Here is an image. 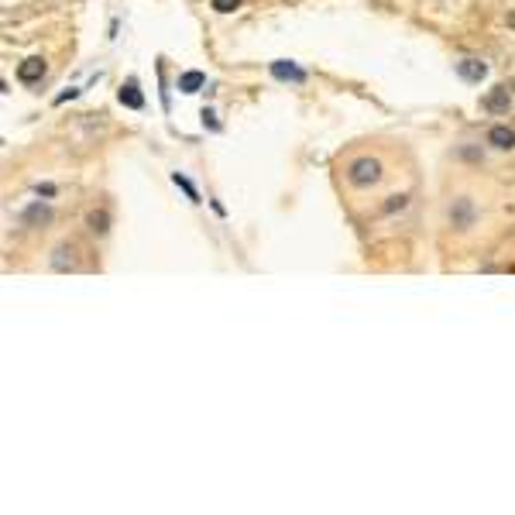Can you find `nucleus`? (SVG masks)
I'll list each match as a JSON object with an SVG mask.
<instances>
[{"instance_id": "1", "label": "nucleus", "mask_w": 515, "mask_h": 515, "mask_svg": "<svg viewBox=\"0 0 515 515\" xmlns=\"http://www.w3.org/2000/svg\"><path fill=\"white\" fill-rule=\"evenodd\" d=\"M347 179H351V186H375L381 179V162L378 158H354L347 165Z\"/></svg>"}, {"instance_id": "2", "label": "nucleus", "mask_w": 515, "mask_h": 515, "mask_svg": "<svg viewBox=\"0 0 515 515\" xmlns=\"http://www.w3.org/2000/svg\"><path fill=\"white\" fill-rule=\"evenodd\" d=\"M45 59H38V55H32V59H25L21 66H18V79L25 83V86H35V83H42L45 79Z\"/></svg>"}, {"instance_id": "3", "label": "nucleus", "mask_w": 515, "mask_h": 515, "mask_svg": "<svg viewBox=\"0 0 515 515\" xmlns=\"http://www.w3.org/2000/svg\"><path fill=\"white\" fill-rule=\"evenodd\" d=\"M481 107H484L488 114H508V107H512V93H508V86H494V90L481 100Z\"/></svg>"}, {"instance_id": "4", "label": "nucleus", "mask_w": 515, "mask_h": 515, "mask_svg": "<svg viewBox=\"0 0 515 515\" xmlns=\"http://www.w3.org/2000/svg\"><path fill=\"white\" fill-rule=\"evenodd\" d=\"M457 76H460L464 83H481V79L488 76V66H484L481 59H460V62H457Z\"/></svg>"}, {"instance_id": "5", "label": "nucleus", "mask_w": 515, "mask_h": 515, "mask_svg": "<svg viewBox=\"0 0 515 515\" xmlns=\"http://www.w3.org/2000/svg\"><path fill=\"white\" fill-rule=\"evenodd\" d=\"M272 76H275V79H282V83H306V73H303L296 62H289V59L272 62Z\"/></svg>"}, {"instance_id": "6", "label": "nucleus", "mask_w": 515, "mask_h": 515, "mask_svg": "<svg viewBox=\"0 0 515 515\" xmlns=\"http://www.w3.org/2000/svg\"><path fill=\"white\" fill-rule=\"evenodd\" d=\"M488 145L498 148V151H512V148H515V131L505 127V124H494V127L488 131Z\"/></svg>"}, {"instance_id": "7", "label": "nucleus", "mask_w": 515, "mask_h": 515, "mask_svg": "<svg viewBox=\"0 0 515 515\" xmlns=\"http://www.w3.org/2000/svg\"><path fill=\"white\" fill-rule=\"evenodd\" d=\"M117 100H121L124 107H131V110H141V107H145V97H141V90H138V79H127V83L121 86Z\"/></svg>"}, {"instance_id": "8", "label": "nucleus", "mask_w": 515, "mask_h": 515, "mask_svg": "<svg viewBox=\"0 0 515 515\" xmlns=\"http://www.w3.org/2000/svg\"><path fill=\"white\" fill-rule=\"evenodd\" d=\"M203 86H206V76L199 69H189V73L179 76V93H199Z\"/></svg>"}, {"instance_id": "9", "label": "nucleus", "mask_w": 515, "mask_h": 515, "mask_svg": "<svg viewBox=\"0 0 515 515\" xmlns=\"http://www.w3.org/2000/svg\"><path fill=\"white\" fill-rule=\"evenodd\" d=\"M86 223H90L93 234H107V230H110V213H107V210H93V213L86 216Z\"/></svg>"}, {"instance_id": "10", "label": "nucleus", "mask_w": 515, "mask_h": 515, "mask_svg": "<svg viewBox=\"0 0 515 515\" xmlns=\"http://www.w3.org/2000/svg\"><path fill=\"white\" fill-rule=\"evenodd\" d=\"M49 220H52V210L42 206V203H35V206L25 210V223H49Z\"/></svg>"}, {"instance_id": "11", "label": "nucleus", "mask_w": 515, "mask_h": 515, "mask_svg": "<svg viewBox=\"0 0 515 515\" xmlns=\"http://www.w3.org/2000/svg\"><path fill=\"white\" fill-rule=\"evenodd\" d=\"M172 182H175V186H179V189H182V192L192 199V203H199V192H196V186H192V182H189L182 172H172Z\"/></svg>"}, {"instance_id": "12", "label": "nucleus", "mask_w": 515, "mask_h": 515, "mask_svg": "<svg viewBox=\"0 0 515 515\" xmlns=\"http://www.w3.org/2000/svg\"><path fill=\"white\" fill-rule=\"evenodd\" d=\"M210 4H213V11H216V14H230V11H237V8H240V0H210Z\"/></svg>"}, {"instance_id": "13", "label": "nucleus", "mask_w": 515, "mask_h": 515, "mask_svg": "<svg viewBox=\"0 0 515 515\" xmlns=\"http://www.w3.org/2000/svg\"><path fill=\"white\" fill-rule=\"evenodd\" d=\"M203 127H210V131H220V121H216V114H213V110H203Z\"/></svg>"}, {"instance_id": "14", "label": "nucleus", "mask_w": 515, "mask_h": 515, "mask_svg": "<svg viewBox=\"0 0 515 515\" xmlns=\"http://www.w3.org/2000/svg\"><path fill=\"white\" fill-rule=\"evenodd\" d=\"M35 192L49 199V196H55V186H52V182H38V186H35Z\"/></svg>"}, {"instance_id": "15", "label": "nucleus", "mask_w": 515, "mask_h": 515, "mask_svg": "<svg viewBox=\"0 0 515 515\" xmlns=\"http://www.w3.org/2000/svg\"><path fill=\"white\" fill-rule=\"evenodd\" d=\"M76 97H79V90H69V93H59V97H55V107H62L66 100H76Z\"/></svg>"}, {"instance_id": "16", "label": "nucleus", "mask_w": 515, "mask_h": 515, "mask_svg": "<svg viewBox=\"0 0 515 515\" xmlns=\"http://www.w3.org/2000/svg\"><path fill=\"white\" fill-rule=\"evenodd\" d=\"M158 76H162V86H165V66H158ZM162 103H165V110H168V90H162Z\"/></svg>"}, {"instance_id": "17", "label": "nucleus", "mask_w": 515, "mask_h": 515, "mask_svg": "<svg viewBox=\"0 0 515 515\" xmlns=\"http://www.w3.org/2000/svg\"><path fill=\"white\" fill-rule=\"evenodd\" d=\"M508 25H515V14H512V18H508Z\"/></svg>"}]
</instances>
